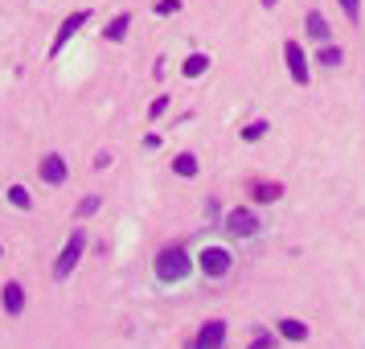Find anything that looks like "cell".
<instances>
[{
    "label": "cell",
    "mask_w": 365,
    "mask_h": 349,
    "mask_svg": "<svg viewBox=\"0 0 365 349\" xmlns=\"http://www.w3.org/2000/svg\"><path fill=\"white\" fill-rule=\"evenodd\" d=\"M156 280L160 283H177V280H185L189 271H193V259H189V251H181V247H165L160 255H156Z\"/></svg>",
    "instance_id": "cell-1"
},
{
    "label": "cell",
    "mask_w": 365,
    "mask_h": 349,
    "mask_svg": "<svg viewBox=\"0 0 365 349\" xmlns=\"http://www.w3.org/2000/svg\"><path fill=\"white\" fill-rule=\"evenodd\" d=\"M83 251H86V234L83 231H74L66 238V247H62V255H58V263H53V275L58 280H66L70 271L78 267V259H83Z\"/></svg>",
    "instance_id": "cell-2"
},
{
    "label": "cell",
    "mask_w": 365,
    "mask_h": 349,
    "mask_svg": "<svg viewBox=\"0 0 365 349\" xmlns=\"http://www.w3.org/2000/svg\"><path fill=\"white\" fill-rule=\"evenodd\" d=\"M197 263H201V271L210 275V280H222V275H230V267H234V255L226 247H205L197 255Z\"/></svg>",
    "instance_id": "cell-3"
},
{
    "label": "cell",
    "mask_w": 365,
    "mask_h": 349,
    "mask_svg": "<svg viewBox=\"0 0 365 349\" xmlns=\"http://www.w3.org/2000/svg\"><path fill=\"white\" fill-rule=\"evenodd\" d=\"M226 231L238 234V238H250V234H259V218L250 214L247 206H238V210L226 214Z\"/></svg>",
    "instance_id": "cell-4"
},
{
    "label": "cell",
    "mask_w": 365,
    "mask_h": 349,
    "mask_svg": "<svg viewBox=\"0 0 365 349\" xmlns=\"http://www.w3.org/2000/svg\"><path fill=\"white\" fill-rule=\"evenodd\" d=\"M283 58H287L292 79H296L299 86H308V79H312V74H308V54L299 50V41H287V46H283Z\"/></svg>",
    "instance_id": "cell-5"
},
{
    "label": "cell",
    "mask_w": 365,
    "mask_h": 349,
    "mask_svg": "<svg viewBox=\"0 0 365 349\" xmlns=\"http://www.w3.org/2000/svg\"><path fill=\"white\" fill-rule=\"evenodd\" d=\"M37 173H41V181L46 185H62L70 177V165L66 156H58V152H50V156H41V165H37Z\"/></svg>",
    "instance_id": "cell-6"
},
{
    "label": "cell",
    "mask_w": 365,
    "mask_h": 349,
    "mask_svg": "<svg viewBox=\"0 0 365 349\" xmlns=\"http://www.w3.org/2000/svg\"><path fill=\"white\" fill-rule=\"evenodd\" d=\"M222 341H226V320H205L189 349H222Z\"/></svg>",
    "instance_id": "cell-7"
},
{
    "label": "cell",
    "mask_w": 365,
    "mask_h": 349,
    "mask_svg": "<svg viewBox=\"0 0 365 349\" xmlns=\"http://www.w3.org/2000/svg\"><path fill=\"white\" fill-rule=\"evenodd\" d=\"M86 21H91V13H70V17L62 21V29H58V37H53V58L62 54V46H66L70 37H74V34H78V29H83Z\"/></svg>",
    "instance_id": "cell-8"
},
{
    "label": "cell",
    "mask_w": 365,
    "mask_h": 349,
    "mask_svg": "<svg viewBox=\"0 0 365 349\" xmlns=\"http://www.w3.org/2000/svg\"><path fill=\"white\" fill-rule=\"evenodd\" d=\"M0 304H4V313L9 316H21L25 313V288H21L17 280L4 283V292H0Z\"/></svg>",
    "instance_id": "cell-9"
},
{
    "label": "cell",
    "mask_w": 365,
    "mask_h": 349,
    "mask_svg": "<svg viewBox=\"0 0 365 349\" xmlns=\"http://www.w3.org/2000/svg\"><path fill=\"white\" fill-rule=\"evenodd\" d=\"M128 25H132V17H128V13H119V17L103 29V37H107V41H123V37H128Z\"/></svg>",
    "instance_id": "cell-10"
},
{
    "label": "cell",
    "mask_w": 365,
    "mask_h": 349,
    "mask_svg": "<svg viewBox=\"0 0 365 349\" xmlns=\"http://www.w3.org/2000/svg\"><path fill=\"white\" fill-rule=\"evenodd\" d=\"M173 173H177V177H197V156H193V152H181V156L173 161Z\"/></svg>",
    "instance_id": "cell-11"
},
{
    "label": "cell",
    "mask_w": 365,
    "mask_h": 349,
    "mask_svg": "<svg viewBox=\"0 0 365 349\" xmlns=\"http://www.w3.org/2000/svg\"><path fill=\"white\" fill-rule=\"evenodd\" d=\"M99 206H103V198H99V193H91V198H83L78 206H74V218H78V222H86L91 214H99Z\"/></svg>",
    "instance_id": "cell-12"
},
{
    "label": "cell",
    "mask_w": 365,
    "mask_h": 349,
    "mask_svg": "<svg viewBox=\"0 0 365 349\" xmlns=\"http://www.w3.org/2000/svg\"><path fill=\"white\" fill-rule=\"evenodd\" d=\"M279 333L292 337V341H304V337H308V325H304V320H279Z\"/></svg>",
    "instance_id": "cell-13"
},
{
    "label": "cell",
    "mask_w": 365,
    "mask_h": 349,
    "mask_svg": "<svg viewBox=\"0 0 365 349\" xmlns=\"http://www.w3.org/2000/svg\"><path fill=\"white\" fill-rule=\"evenodd\" d=\"M205 70H210V58H205V54H193V58L185 62V79H197Z\"/></svg>",
    "instance_id": "cell-14"
},
{
    "label": "cell",
    "mask_w": 365,
    "mask_h": 349,
    "mask_svg": "<svg viewBox=\"0 0 365 349\" xmlns=\"http://www.w3.org/2000/svg\"><path fill=\"white\" fill-rule=\"evenodd\" d=\"M9 206H17V210H29L34 198L25 193V185H9Z\"/></svg>",
    "instance_id": "cell-15"
},
{
    "label": "cell",
    "mask_w": 365,
    "mask_h": 349,
    "mask_svg": "<svg viewBox=\"0 0 365 349\" xmlns=\"http://www.w3.org/2000/svg\"><path fill=\"white\" fill-rule=\"evenodd\" d=\"M308 34L320 37V41H329V21L320 17V13H308Z\"/></svg>",
    "instance_id": "cell-16"
},
{
    "label": "cell",
    "mask_w": 365,
    "mask_h": 349,
    "mask_svg": "<svg viewBox=\"0 0 365 349\" xmlns=\"http://www.w3.org/2000/svg\"><path fill=\"white\" fill-rule=\"evenodd\" d=\"M250 198H255V201H275V198H279V185H271V181H259V185H255V189H250Z\"/></svg>",
    "instance_id": "cell-17"
},
{
    "label": "cell",
    "mask_w": 365,
    "mask_h": 349,
    "mask_svg": "<svg viewBox=\"0 0 365 349\" xmlns=\"http://www.w3.org/2000/svg\"><path fill=\"white\" fill-rule=\"evenodd\" d=\"M316 58H320V66H341V62H345V54L336 50V46H324Z\"/></svg>",
    "instance_id": "cell-18"
},
{
    "label": "cell",
    "mask_w": 365,
    "mask_h": 349,
    "mask_svg": "<svg viewBox=\"0 0 365 349\" xmlns=\"http://www.w3.org/2000/svg\"><path fill=\"white\" fill-rule=\"evenodd\" d=\"M181 9V0H156V17H173Z\"/></svg>",
    "instance_id": "cell-19"
},
{
    "label": "cell",
    "mask_w": 365,
    "mask_h": 349,
    "mask_svg": "<svg viewBox=\"0 0 365 349\" xmlns=\"http://www.w3.org/2000/svg\"><path fill=\"white\" fill-rule=\"evenodd\" d=\"M341 9H345L349 21H361V0H341Z\"/></svg>",
    "instance_id": "cell-20"
},
{
    "label": "cell",
    "mask_w": 365,
    "mask_h": 349,
    "mask_svg": "<svg viewBox=\"0 0 365 349\" xmlns=\"http://www.w3.org/2000/svg\"><path fill=\"white\" fill-rule=\"evenodd\" d=\"M263 132H267V123L259 119V123H250V128H242V140H259Z\"/></svg>",
    "instance_id": "cell-21"
},
{
    "label": "cell",
    "mask_w": 365,
    "mask_h": 349,
    "mask_svg": "<svg viewBox=\"0 0 365 349\" xmlns=\"http://www.w3.org/2000/svg\"><path fill=\"white\" fill-rule=\"evenodd\" d=\"M271 345H275V341H271L267 333H263V337H255V341H250V349H271Z\"/></svg>",
    "instance_id": "cell-22"
},
{
    "label": "cell",
    "mask_w": 365,
    "mask_h": 349,
    "mask_svg": "<svg viewBox=\"0 0 365 349\" xmlns=\"http://www.w3.org/2000/svg\"><path fill=\"white\" fill-rule=\"evenodd\" d=\"M263 4H267V9H275V4H279V0H263Z\"/></svg>",
    "instance_id": "cell-23"
},
{
    "label": "cell",
    "mask_w": 365,
    "mask_h": 349,
    "mask_svg": "<svg viewBox=\"0 0 365 349\" xmlns=\"http://www.w3.org/2000/svg\"><path fill=\"white\" fill-rule=\"evenodd\" d=\"M0 255H4V251H0Z\"/></svg>",
    "instance_id": "cell-24"
}]
</instances>
